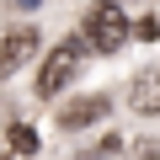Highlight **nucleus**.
<instances>
[{"mask_svg": "<svg viewBox=\"0 0 160 160\" xmlns=\"http://www.w3.org/2000/svg\"><path fill=\"white\" fill-rule=\"evenodd\" d=\"M128 38H133V27H128V16H123L118 0L91 6V16H86V48H96V53H118Z\"/></svg>", "mask_w": 160, "mask_h": 160, "instance_id": "1", "label": "nucleus"}, {"mask_svg": "<svg viewBox=\"0 0 160 160\" xmlns=\"http://www.w3.org/2000/svg\"><path fill=\"white\" fill-rule=\"evenodd\" d=\"M80 53H86V38H64L59 48H48V59L38 69V96H59L69 86L75 69H80Z\"/></svg>", "mask_w": 160, "mask_h": 160, "instance_id": "2", "label": "nucleus"}, {"mask_svg": "<svg viewBox=\"0 0 160 160\" xmlns=\"http://www.w3.org/2000/svg\"><path fill=\"white\" fill-rule=\"evenodd\" d=\"M38 53V27H11V32H0V80H11L22 64H32Z\"/></svg>", "mask_w": 160, "mask_h": 160, "instance_id": "3", "label": "nucleus"}, {"mask_svg": "<svg viewBox=\"0 0 160 160\" xmlns=\"http://www.w3.org/2000/svg\"><path fill=\"white\" fill-rule=\"evenodd\" d=\"M128 107L139 118H160V64H144L128 80Z\"/></svg>", "mask_w": 160, "mask_h": 160, "instance_id": "4", "label": "nucleus"}, {"mask_svg": "<svg viewBox=\"0 0 160 160\" xmlns=\"http://www.w3.org/2000/svg\"><path fill=\"white\" fill-rule=\"evenodd\" d=\"M107 112H112V96H102V91H96V96H80V102H69V107L59 112V128H64V133H80V128L102 123Z\"/></svg>", "mask_w": 160, "mask_h": 160, "instance_id": "5", "label": "nucleus"}, {"mask_svg": "<svg viewBox=\"0 0 160 160\" xmlns=\"http://www.w3.org/2000/svg\"><path fill=\"white\" fill-rule=\"evenodd\" d=\"M11 144H16V155H32V149H38V133L16 123V128H11Z\"/></svg>", "mask_w": 160, "mask_h": 160, "instance_id": "6", "label": "nucleus"}, {"mask_svg": "<svg viewBox=\"0 0 160 160\" xmlns=\"http://www.w3.org/2000/svg\"><path fill=\"white\" fill-rule=\"evenodd\" d=\"M128 160H160V139H139Z\"/></svg>", "mask_w": 160, "mask_h": 160, "instance_id": "7", "label": "nucleus"}, {"mask_svg": "<svg viewBox=\"0 0 160 160\" xmlns=\"http://www.w3.org/2000/svg\"><path fill=\"white\" fill-rule=\"evenodd\" d=\"M11 6H22V11H32V6H43V0H11Z\"/></svg>", "mask_w": 160, "mask_h": 160, "instance_id": "8", "label": "nucleus"}, {"mask_svg": "<svg viewBox=\"0 0 160 160\" xmlns=\"http://www.w3.org/2000/svg\"><path fill=\"white\" fill-rule=\"evenodd\" d=\"M118 6H123V0H118Z\"/></svg>", "mask_w": 160, "mask_h": 160, "instance_id": "9", "label": "nucleus"}]
</instances>
